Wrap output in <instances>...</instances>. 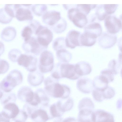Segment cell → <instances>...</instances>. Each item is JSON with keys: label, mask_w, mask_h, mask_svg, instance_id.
I'll return each mask as SVG.
<instances>
[{"label": "cell", "mask_w": 122, "mask_h": 122, "mask_svg": "<svg viewBox=\"0 0 122 122\" xmlns=\"http://www.w3.org/2000/svg\"><path fill=\"white\" fill-rule=\"evenodd\" d=\"M40 55L38 66L39 71L42 73L51 71L54 66V57L52 53L46 50Z\"/></svg>", "instance_id": "277c9868"}, {"label": "cell", "mask_w": 122, "mask_h": 122, "mask_svg": "<svg viewBox=\"0 0 122 122\" xmlns=\"http://www.w3.org/2000/svg\"><path fill=\"white\" fill-rule=\"evenodd\" d=\"M104 7L106 12L108 15L114 13L116 10L118 4H103Z\"/></svg>", "instance_id": "ab89813d"}, {"label": "cell", "mask_w": 122, "mask_h": 122, "mask_svg": "<svg viewBox=\"0 0 122 122\" xmlns=\"http://www.w3.org/2000/svg\"><path fill=\"white\" fill-rule=\"evenodd\" d=\"M84 32L89 34L97 38L102 34V28L99 23L93 22L87 25L84 27Z\"/></svg>", "instance_id": "44dd1931"}, {"label": "cell", "mask_w": 122, "mask_h": 122, "mask_svg": "<svg viewBox=\"0 0 122 122\" xmlns=\"http://www.w3.org/2000/svg\"><path fill=\"white\" fill-rule=\"evenodd\" d=\"M61 17L60 12L52 10L46 11L42 16L43 22L50 28L56 24Z\"/></svg>", "instance_id": "7c38bea8"}, {"label": "cell", "mask_w": 122, "mask_h": 122, "mask_svg": "<svg viewBox=\"0 0 122 122\" xmlns=\"http://www.w3.org/2000/svg\"><path fill=\"white\" fill-rule=\"evenodd\" d=\"M56 102L61 111L64 113L70 110L74 104L73 99L71 97L65 99H61Z\"/></svg>", "instance_id": "d4e9b609"}, {"label": "cell", "mask_w": 122, "mask_h": 122, "mask_svg": "<svg viewBox=\"0 0 122 122\" xmlns=\"http://www.w3.org/2000/svg\"><path fill=\"white\" fill-rule=\"evenodd\" d=\"M120 19L122 23V14L120 16Z\"/></svg>", "instance_id": "7dc6e473"}, {"label": "cell", "mask_w": 122, "mask_h": 122, "mask_svg": "<svg viewBox=\"0 0 122 122\" xmlns=\"http://www.w3.org/2000/svg\"><path fill=\"white\" fill-rule=\"evenodd\" d=\"M76 5H74L68 10L67 17L75 26L83 28L88 23L87 16L79 11L76 7Z\"/></svg>", "instance_id": "5b68a950"}, {"label": "cell", "mask_w": 122, "mask_h": 122, "mask_svg": "<svg viewBox=\"0 0 122 122\" xmlns=\"http://www.w3.org/2000/svg\"><path fill=\"white\" fill-rule=\"evenodd\" d=\"M49 110L51 119L56 117H61L64 114L60 111L56 103L49 107Z\"/></svg>", "instance_id": "d6a6232c"}, {"label": "cell", "mask_w": 122, "mask_h": 122, "mask_svg": "<svg viewBox=\"0 0 122 122\" xmlns=\"http://www.w3.org/2000/svg\"><path fill=\"white\" fill-rule=\"evenodd\" d=\"M59 80L51 76L46 77L44 81V90L48 96L52 97L67 98L71 93L70 89L68 86L60 83Z\"/></svg>", "instance_id": "6da1fadb"}, {"label": "cell", "mask_w": 122, "mask_h": 122, "mask_svg": "<svg viewBox=\"0 0 122 122\" xmlns=\"http://www.w3.org/2000/svg\"><path fill=\"white\" fill-rule=\"evenodd\" d=\"M105 27L108 32L115 34L122 28V23L120 19L114 16L109 15L105 19Z\"/></svg>", "instance_id": "30bf717a"}, {"label": "cell", "mask_w": 122, "mask_h": 122, "mask_svg": "<svg viewBox=\"0 0 122 122\" xmlns=\"http://www.w3.org/2000/svg\"><path fill=\"white\" fill-rule=\"evenodd\" d=\"M76 87L79 91L83 93H89L93 88V81L87 77L81 78L77 80Z\"/></svg>", "instance_id": "e0dca14e"}, {"label": "cell", "mask_w": 122, "mask_h": 122, "mask_svg": "<svg viewBox=\"0 0 122 122\" xmlns=\"http://www.w3.org/2000/svg\"><path fill=\"white\" fill-rule=\"evenodd\" d=\"M75 65L77 73L80 77L88 75L92 71L91 65L87 62L81 61Z\"/></svg>", "instance_id": "7402d4cb"}, {"label": "cell", "mask_w": 122, "mask_h": 122, "mask_svg": "<svg viewBox=\"0 0 122 122\" xmlns=\"http://www.w3.org/2000/svg\"><path fill=\"white\" fill-rule=\"evenodd\" d=\"M65 38L59 37L55 39L53 41L52 46L54 50L56 51L59 50L65 49L66 47L65 44Z\"/></svg>", "instance_id": "1f68e13d"}, {"label": "cell", "mask_w": 122, "mask_h": 122, "mask_svg": "<svg viewBox=\"0 0 122 122\" xmlns=\"http://www.w3.org/2000/svg\"><path fill=\"white\" fill-rule=\"evenodd\" d=\"M97 4H77L76 7L80 11L88 16L91 11L95 8Z\"/></svg>", "instance_id": "4dcf8cb0"}, {"label": "cell", "mask_w": 122, "mask_h": 122, "mask_svg": "<svg viewBox=\"0 0 122 122\" xmlns=\"http://www.w3.org/2000/svg\"><path fill=\"white\" fill-rule=\"evenodd\" d=\"M41 25L40 22L36 20H32L30 21L29 25L35 34L38 27Z\"/></svg>", "instance_id": "b9f144b4"}, {"label": "cell", "mask_w": 122, "mask_h": 122, "mask_svg": "<svg viewBox=\"0 0 122 122\" xmlns=\"http://www.w3.org/2000/svg\"><path fill=\"white\" fill-rule=\"evenodd\" d=\"M93 122H114L112 116L104 111L98 110L92 113Z\"/></svg>", "instance_id": "ac0fdd59"}, {"label": "cell", "mask_w": 122, "mask_h": 122, "mask_svg": "<svg viewBox=\"0 0 122 122\" xmlns=\"http://www.w3.org/2000/svg\"><path fill=\"white\" fill-rule=\"evenodd\" d=\"M121 74H122V71H121Z\"/></svg>", "instance_id": "c3c4849f"}, {"label": "cell", "mask_w": 122, "mask_h": 122, "mask_svg": "<svg viewBox=\"0 0 122 122\" xmlns=\"http://www.w3.org/2000/svg\"><path fill=\"white\" fill-rule=\"evenodd\" d=\"M44 75L39 70L30 72L27 77L28 83L31 86H34L40 85L44 81Z\"/></svg>", "instance_id": "d6986e66"}, {"label": "cell", "mask_w": 122, "mask_h": 122, "mask_svg": "<svg viewBox=\"0 0 122 122\" xmlns=\"http://www.w3.org/2000/svg\"><path fill=\"white\" fill-rule=\"evenodd\" d=\"M50 100L49 96L44 90L42 88H39L34 92V97L32 101L30 103H27L35 107L48 106H49Z\"/></svg>", "instance_id": "9c48e42d"}, {"label": "cell", "mask_w": 122, "mask_h": 122, "mask_svg": "<svg viewBox=\"0 0 122 122\" xmlns=\"http://www.w3.org/2000/svg\"><path fill=\"white\" fill-rule=\"evenodd\" d=\"M0 74H3L6 73L9 70V64L6 60L0 59Z\"/></svg>", "instance_id": "60d3db41"}, {"label": "cell", "mask_w": 122, "mask_h": 122, "mask_svg": "<svg viewBox=\"0 0 122 122\" xmlns=\"http://www.w3.org/2000/svg\"><path fill=\"white\" fill-rule=\"evenodd\" d=\"M17 62L19 65L23 67L30 72L37 70L38 60L34 55L21 54L18 59Z\"/></svg>", "instance_id": "52a82bcc"}, {"label": "cell", "mask_w": 122, "mask_h": 122, "mask_svg": "<svg viewBox=\"0 0 122 122\" xmlns=\"http://www.w3.org/2000/svg\"><path fill=\"white\" fill-rule=\"evenodd\" d=\"M21 5V4H6L4 8L6 12L13 18L15 17L16 11Z\"/></svg>", "instance_id": "e575fe53"}, {"label": "cell", "mask_w": 122, "mask_h": 122, "mask_svg": "<svg viewBox=\"0 0 122 122\" xmlns=\"http://www.w3.org/2000/svg\"><path fill=\"white\" fill-rule=\"evenodd\" d=\"M62 122H78L74 117H69L63 119Z\"/></svg>", "instance_id": "ee69618b"}, {"label": "cell", "mask_w": 122, "mask_h": 122, "mask_svg": "<svg viewBox=\"0 0 122 122\" xmlns=\"http://www.w3.org/2000/svg\"><path fill=\"white\" fill-rule=\"evenodd\" d=\"M13 18L5 10L4 8H1L0 10V21L3 24H7L10 22Z\"/></svg>", "instance_id": "d590c367"}, {"label": "cell", "mask_w": 122, "mask_h": 122, "mask_svg": "<svg viewBox=\"0 0 122 122\" xmlns=\"http://www.w3.org/2000/svg\"><path fill=\"white\" fill-rule=\"evenodd\" d=\"M20 111L15 103L11 102L4 105L3 110L1 112L10 119H13L17 116Z\"/></svg>", "instance_id": "ffe728a7"}, {"label": "cell", "mask_w": 122, "mask_h": 122, "mask_svg": "<svg viewBox=\"0 0 122 122\" xmlns=\"http://www.w3.org/2000/svg\"><path fill=\"white\" fill-rule=\"evenodd\" d=\"M22 49L26 53L38 56L47 48L41 45L38 42L36 37L32 36L29 40L24 41L22 46Z\"/></svg>", "instance_id": "8992f818"}, {"label": "cell", "mask_w": 122, "mask_h": 122, "mask_svg": "<svg viewBox=\"0 0 122 122\" xmlns=\"http://www.w3.org/2000/svg\"><path fill=\"white\" fill-rule=\"evenodd\" d=\"M96 8L95 14L98 20L102 21L105 19L108 15L104 8L103 4L99 5Z\"/></svg>", "instance_id": "836d02e7"}, {"label": "cell", "mask_w": 122, "mask_h": 122, "mask_svg": "<svg viewBox=\"0 0 122 122\" xmlns=\"http://www.w3.org/2000/svg\"><path fill=\"white\" fill-rule=\"evenodd\" d=\"M34 92L30 87L24 86L21 87L18 90L17 97L20 101L29 103L33 100Z\"/></svg>", "instance_id": "2e32d148"}, {"label": "cell", "mask_w": 122, "mask_h": 122, "mask_svg": "<svg viewBox=\"0 0 122 122\" xmlns=\"http://www.w3.org/2000/svg\"><path fill=\"white\" fill-rule=\"evenodd\" d=\"M23 80L22 75L17 69L11 71L1 81L0 90L5 92H11L15 87L20 84Z\"/></svg>", "instance_id": "3957f363"}, {"label": "cell", "mask_w": 122, "mask_h": 122, "mask_svg": "<svg viewBox=\"0 0 122 122\" xmlns=\"http://www.w3.org/2000/svg\"><path fill=\"white\" fill-rule=\"evenodd\" d=\"M56 51L57 58L61 62L68 63L71 60L72 58V54L65 48L60 49Z\"/></svg>", "instance_id": "4316f807"}, {"label": "cell", "mask_w": 122, "mask_h": 122, "mask_svg": "<svg viewBox=\"0 0 122 122\" xmlns=\"http://www.w3.org/2000/svg\"><path fill=\"white\" fill-rule=\"evenodd\" d=\"M51 76L59 80L64 78L75 80L80 77L76 72L75 64L61 62L58 63L54 66Z\"/></svg>", "instance_id": "7a4b0ae2"}, {"label": "cell", "mask_w": 122, "mask_h": 122, "mask_svg": "<svg viewBox=\"0 0 122 122\" xmlns=\"http://www.w3.org/2000/svg\"><path fill=\"white\" fill-rule=\"evenodd\" d=\"M32 4H21L17 9L15 17L19 21H31L33 20V16L30 9Z\"/></svg>", "instance_id": "4fadbf2b"}, {"label": "cell", "mask_w": 122, "mask_h": 122, "mask_svg": "<svg viewBox=\"0 0 122 122\" xmlns=\"http://www.w3.org/2000/svg\"><path fill=\"white\" fill-rule=\"evenodd\" d=\"M35 34L37 36L38 42L47 48L53 39V34L51 30L47 27L41 25L38 27Z\"/></svg>", "instance_id": "ba28073f"}, {"label": "cell", "mask_w": 122, "mask_h": 122, "mask_svg": "<svg viewBox=\"0 0 122 122\" xmlns=\"http://www.w3.org/2000/svg\"><path fill=\"white\" fill-rule=\"evenodd\" d=\"M10 119L1 112L0 113V122H10Z\"/></svg>", "instance_id": "7bdbcfd3"}, {"label": "cell", "mask_w": 122, "mask_h": 122, "mask_svg": "<svg viewBox=\"0 0 122 122\" xmlns=\"http://www.w3.org/2000/svg\"><path fill=\"white\" fill-rule=\"evenodd\" d=\"M78 110L83 109H87L93 111L94 105L92 100L87 97H85L79 102L78 105Z\"/></svg>", "instance_id": "83f0119b"}, {"label": "cell", "mask_w": 122, "mask_h": 122, "mask_svg": "<svg viewBox=\"0 0 122 122\" xmlns=\"http://www.w3.org/2000/svg\"><path fill=\"white\" fill-rule=\"evenodd\" d=\"M16 34V30L15 28L11 26H8L2 30L0 35L1 37L4 41L9 42L15 38Z\"/></svg>", "instance_id": "603a6c76"}, {"label": "cell", "mask_w": 122, "mask_h": 122, "mask_svg": "<svg viewBox=\"0 0 122 122\" xmlns=\"http://www.w3.org/2000/svg\"><path fill=\"white\" fill-rule=\"evenodd\" d=\"M97 38L91 35L84 32L81 34L79 39L80 46H91L96 42Z\"/></svg>", "instance_id": "cb8c5ba5"}, {"label": "cell", "mask_w": 122, "mask_h": 122, "mask_svg": "<svg viewBox=\"0 0 122 122\" xmlns=\"http://www.w3.org/2000/svg\"><path fill=\"white\" fill-rule=\"evenodd\" d=\"M81 34L80 32L75 30H70L65 38V44L66 47L73 49L76 46H80L79 39Z\"/></svg>", "instance_id": "5bb4252c"}, {"label": "cell", "mask_w": 122, "mask_h": 122, "mask_svg": "<svg viewBox=\"0 0 122 122\" xmlns=\"http://www.w3.org/2000/svg\"><path fill=\"white\" fill-rule=\"evenodd\" d=\"M21 51L19 49H13L11 50L8 53V57L11 61L13 62H17L19 57L21 54Z\"/></svg>", "instance_id": "8d00e7d4"}, {"label": "cell", "mask_w": 122, "mask_h": 122, "mask_svg": "<svg viewBox=\"0 0 122 122\" xmlns=\"http://www.w3.org/2000/svg\"><path fill=\"white\" fill-rule=\"evenodd\" d=\"M67 23L66 20L62 17L59 21L55 25L50 28L56 33H62L66 29Z\"/></svg>", "instance_id": "f1b7e54d"}, {"label": "cell", "mask_w": 122, "mask_h": 122, "mask_svg": "<svg viewBox=\"0 0 122 122\" xmlns=\"http://www.w3.org/2000/svg\"><path fill=\"white\" fill-rule=\"evenodd\" d=\"M118 46L120 51L122 52V37L120 38L118 40Z\"/></svg>", "instance_id": "f6af8a7d"}, {"label": "cell", "mask_w": 122, "mask_h": 122, "mask_svg": "<svg viewBox=\"0 0 122 122\" xmlns=\"http://www.w3.org/2000/svg\"><path fill=\"white\" fill-rule=\"evenodd\" d=\"M47 7L46 4H34L31 7L32 12L36 15L42 16L46 11Z\"/></svg>", "instance_id": "f546056e"}, {"label": "cell", "mask_w": 122, "mask_h": 122, "mask_svg": "<svg viewBox=\"0 0 122 122\" xmlns=\"http://www.w3.org/2000/svg\"><path fill=\"white\" fill-rule=\"evenodd\" d=\"M117 41L116 36L108 32H104L99 37L98 42L102 48H110L116 43Z\"/></svg>", "instance_id": "9a60e30c"}, {"label": "cell", "mask_w": 122, "mask_h": 122, "mask_svg": "<svg viewBox=\"0 0 122 122\" xmlns=\"http://www.w3.org/2000/svg\"></svg>", "instance_id": "681fc988"}, {"label": "cell", "mask_w": 122, "mask_h": 122, "mask_svg": "<svg viewBox=\"0 0 122 122\" xmlns=\"http://www.w3.org/2000/svg\"><path fill=\"white\" fill-rule=\"evenodd\" d=\"M48 106H42L36 107L29 117L34 122H46L51 119L49 111L46 108Z\"/></svg>", "instance_id": "8fae6325"}, {"label": "cell", "mask_w": 122, "mask_h": 122, "mask_svg": "<svg viewBox=\"0 0 122 122\" xmlns=\"http://www.w3.org/2000/svg\"><path fill=\"white\" fill-rule=\"evenodd\" d=\"M63 118L61 117L58 118L55 120L53 122H62Z\"/></svg>", "instance_id": "bcb514c9"}, {"label": "cell", "mask_w": 122, "mask_h": 122, "mask_svg": "<svg viewBox=\"0 0 122 122\" xmlns=\"http://www.w3.org/2000/svg\"><path fill=\"white\" fill-rule=\"evenodd\" d=\"M34 34L31 28L28 25L25 27L23 29L21 32V35L24 41L29 40Z\"/></svg>", "instance_id": "74e56055"}, {"label": "cell", "mask_w": 122, "mask_h": 122, "mask_svg": "<svg viewBox=\"0 0 122 122\" xmlns=\"http://www.w3.org/2000/svg\"><path fill=\"white\" fill-rule=\"evenodd\" d=\"M28 117L27 113L24 110H21L17 116L13 120L15 122H25Z\"/></svg>", "instance_id": "f35d334b"}, {"label": "cell", "mask_w": 122, "mask_h": 122, "mask_svg": "<svg viewBox=\"0 0 122 122\" xmlns=\"http://www.w3.org/2000/svg\"><path fill=\"white\" fill-rule=\"evenodd\" d=\"M0 101L1 104L4 105L9 103H15L16 97L13 92H5L0 90Z\"/></svg>", "instance_id": "484cf974"}]
</instances>
